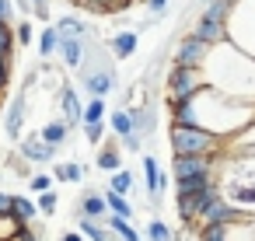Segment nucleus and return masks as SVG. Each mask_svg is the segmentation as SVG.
Segmentation results:
<instances>
[{
    "label": "nucleus",
    "instance_id": "1",
    "mask_svg": "<svg viewBox=\"0 0 255 241\" xmlns=\"http://www.w3.org/2000/svg\"><path fill=\"white\" fill-rule=\"evenodd\" d=\"M168 143L175 157H213L220 147V136L210 129H189V126H171L168 129Z\"/></svg>",
    "mask_w": 255,
    "mask_h": 241
},
{
    "label": "nucleus",
    "instance_id": "2",
    "mask_svg": "<svg viewBox=\"0 0 255 241\" xmlns=\"http://www.w3.org/2000/svg\"><path fill=\"white\" fill-rule=\"evenodd\" d=\"M175 189H203L213 185V157H175L171 161Z\"/></svg>",
    "mask_w": 255,
    "mask_h": 241
},
{
    "label": "nucleus",
    "instance_id": "3",
    "mask_svg": "<svg viewBox=\"0 0 255 241\" xmlns=\"http://www.w3.org/2000/svg\"><path fill=\"white\" fill-rule=\"evenodd\" d=\"M217 199H220L217 182H213V185H203V189H178V213H182L185 224H192V220L203 217Z\"/></svg>",
    "mask_w": 255,
    "mask_h": 241
},
{
    "label": "nucleus",
    "instance_id": "4",
    "mask_svg": "<svg viewBox=\"0 0 255 241\" xmlns=\"http://www.w3.org/2000/svg\"><path fill=\"white\" fill-rule=\"evenodd\" d=\"M168 91H171V98H168V102L196 98L199 91H206V81H203L199 67H182V63H175V67H171V74H168Z\"/></svg>",
    "mask_w": 255,
    "mask_h": 241
},
{
    "label": "nucleus",
    "instance_id": "5",
    "mask_svg": "<svg viewBox=\"0 0 255 241\" xmlns=\"http://www.w3.org/2000/svg\"><path fill=\"white\" fill-rule=\"evenodd\" d=\"M81 81L84 88L95 95V98H109L116 91V67H95V70H81Z\"/></svg>",
    "mask_w": 255,
    "mask_h": 241
},
{
    "label": "nucleus",
    "instance_id": "6",
    "mask_svg": "<svg viewBox=\"0 0 255 241\" xmlns=\"http://www.w3.org/2000/svg\"><path fill=\"white\" fill-rule=\"evenodd\" d=\"M199 220H203V224H224V227H231V224L245 220V210H241V206H234L231 199H224V196H220V199H217V203H213V206H210Z\"/></svg>",
    "mask_w": 255,
    "mask_h": 241
},
{
    "label": "nucleus",
    "instance_id": "7",
    "mask_svg": "<svg viewBox=\"0 0 255 241\" xmlns=\"http://www.w3.org/2000/svg\"><path fill=\"white\" fill-rule=\"evenodd\" d=\"M206 56H210V46H206L203 39L189 35V39H182V42H178L175 63H182V67H203V60H206Z\"/></svg>",
    "mask_w": 255,
    "mask_h": 241
},
{
    "label": "nucleus",
    "instance_id": "8",
    "mask_svg": "<svg viewBox=\"0 0 255 241\" xmlns=\"http://www.w3.org/2000/svg\"><path fill=\"white\" fill-rule=\"evenodd\" d=\"M56 150L60 147H49L39 133L35 136H28L25 143H21V161H32V164H46V161H53L56 157Z\"/></svg>",
    "mask_w": 255,
    "mask_h": 241
},
{
    "label": "nucleus",
    "instance_id": "9",
    "mask_svg": "<svg viewBox=\"0 0 255 241\" xmlns=\"http://www.w3.org/2000/svg\"><path fill=\"white\" fill-rule=\"evenodd\" d=\"M168 105H171V126H189V129L199 126L196 98H182V102H168ZM199 129H203V126H199Z\"/></svg>",
    "mask_w": 255,
    "mask_h": 241
},
{
    "label": "nucleus",
    "instance_id": "10",
    "mask_svg": "<svg viewBox=\"0 0 255 241\" xmlns=\"http://www.w3.org/2000/svg\"><path fill=\"white\" fill-rule=\"evenodd\" d=\"M56 32H60V39L63 42H88L84 35H91V28L81 21V18H74V14H67V18H60V25H56Z\"/></svg>",
    "mask_w": 255,
    "mask_h": 241
},
{
    "label": "nucleus",
    "instance_id": "11",
    "mask_svg": "<svg viewBox=\"0 0 255 241\" xmlns=\"http://www.w3.org/2000/svg\"><path fill=\"white\" fill-rule=\"evenodd\" d=\"M60 105H63V122L67 126H77V122H84V105H81V98H77V91L74 88H63L60 91Z\"/></svg>",
    "mask_w": 255,
    "mask_h": 241
},
{
    "label": "nucleus",
    "instance_id": "12",
    "mask_svg": "<svg viewBox=\"0 0 255 241\" xmlns=\"http://www.w3.org/2000/svg\"><path fill=\"white\" fill-rule=\"evenodd\" d=\"M143 178H147V192H150V199L157 203V196L164 192L168 178H164V171H161V164H157L154 157H143Z\"/></svg>",
    "mask_w": 255,
    "mask_h": 241
},
{
    "label": "nucleus",
    "instance_id": "13",
    "mask_svg": "<svg viewBox=\"0 0 255 241\" xmlns=\"http://www.w3.org/2000/svg\"><path fill=\"white\" fill-rule=\"evenodd\" d=\"M77 213L81 217H91V220H102V217H109V203H105V196H98V192H84V199L77 203Z\"/></svg>",
    "mask_w": 255,
    "mask_h": 241
},
{
    "label": "nucleus",
    "instance_id": "14",
    "mask_svg": "<svg viewBox=\"0 0 255 241\" xmlns=\"http://www.w3.org/2000/svg\"><path fill=\"white\" fill-rule=\"evenodd\" d=\"M21 126H25V95L11 102L7 119H4V133H7L11 140H18V136H21Z\"/></svg>",
    "mask_w": 255,
    "mask_h": 241
},
{
    "label": "nucleus",
    "instance_id": "15",
    "mask_svg": "<svg viewBox=\"0 0 255 241\" xmlns=\"http://www.w3.org/2000/svg\"><path fill=\"white\" fill-rule=\"evenodd\" d=\"M192 35L203 39L206 46H217V42L224 39V21H206V18H199L196 28H192Z\"/></svg>",
    "mask_w": 255,
    "mask_h": 241
},
{
    "label": "nucleus",
    "instance_id": "16",
    "mask_svg": "<svg viewBox=\"0 0 255 241\" xmlns=\"http://www.w3.org/2000/svg\"><path fill=\"white\" fill-rule=\"evenodd\" d=\"M227 199L234 206H255V185L252 182H231L227 185Z\"/></svg>",
    "mask_w": 255,
    "mask_h": 241
},
{
    "label": "nucleus",
    "instance_id": "17",
    "mask_svg": "<svg viewBox=\"0 0 255 241\" xmlns=\"http://www.w3.org/2000/svg\"><path fill=\"white\" fill-rule=\"evenodd\" d=\"M129 119H133V133H140V136H150V133H154V109L133 105V109H129Z\"/></svg>",
    "mask_w": 255,
    "mask_h": 241
},
{
    "label": "nucleus",
    "instance_id": "18",
    "mask_svg": "<svg viewBox=\"0 0 255 241\" xmlns=\"http://www.w3.org/2000/svg\"><path fill=\"white\" fill-rule=\"evenodd\" d=\"M136 32H119L116 39H109V46H112V53L119 56V60H126V56H133L136 53Z\"/></svg>",
    "mask_w": 255,
    "mask_h": 241
},
{
    "label": "nucleus",
    "instance_id": "19",
    "mask_svg": "<svg viewBox=\"0 0 255 241\" xmlns=\"http://www.w3.org/2000/svg\"><path fill=\"white\" fill-rule=\"evenodd\" d=\"M60 46H63V39H60L56 25H46V28H42V35H39V53L49 60L53 53H60Z\"/></svg>",
    "mask_w": 255,
    "mask_h": 241
},
{
    "label": "nucleus",
    "instance_id": "20",
    "mask_svg": "<svg viewBox=\"0 0 255 241\" xmlns=\"http://www.w3.org/2000/svg\"><path fill=\"white\" fill-rule=\"evenodd\" d=\"M67 133H70L67 122H46V126L39 129V136H42L49 147H63V143H67Z\"/></svg>",
    "mask_w": 255,
    "mask_h": 241
},
{
    "label": "nucleus",
    "instance_id": "21",
    "mask_svg": "<svg viewBox=\"0 0 255 241\" xmlns=\"http://www.w3.org/2000/svg\"><path fill=\"white\" fill-rule=\"evenodd\" d=\"M53 175H56L60 182H84V175H88V164L63 161V164H56V168H53Z\"/></svg>",
    "mask_w": 255,
    "mask_h": 241
},
{
    "label": "nucleus",
    "instance_id": "22",
    "mask_svg": "<svg viewBox=\"0 0 255 241\" xmlns=\"http://www.w3.org/2000/svg\"><path fill=\"white\" fill-rule=\"evenodd\" d=\"M105 203H109V213H116V217H123V220H133V210L136 206H129V199L123 196V192H105Z\"/></svg>",
    "mask_w": 255,
    "mask_h": 241
},
{
    "label": "nucleus",
    "instance_id": "23",
    "mask_svg": "<svg viewBox=\"0 0 255 241\" xmlns=\"http://www.w3.org/2000/svg\"><path fill=\"white\" fill-rule=\"evenodd\" d=\"M35 213H39V203H32V199H25V196H14V220L21 224V227H28L32 220H35Z\"/></svg>",
    "mask_w": 255,
    "mask_h": 241
},
{
    "label": "nucleus",
    "instance_id": "24",
    "mask_svg": "<svg viewBox=\"0 0 255 241\" xmlns=\"http://www.w3.org/2000/svg\"><path fill=\"white\" fill-rule=\"evenodd\" d=\"M95 164L102 168V171H123V157H119V150H112V147H102L98 150V157H95Z\"/></svg>",
    "mask_w": 255,
    "mask_h": 241
},
{
    "label": "nucleus",
    "instance_id": "25",
    "mask_svg": "<svg viewBox=\"0 0 255 241\" xmlns=\"http://www.w3.org/2000/svg\"><path fill=\"white\" fill-rule=\"evenodd\" d=\"M109 126H112V133H116V136H129V133H133L129 109H116V112H112V119H109Z\"/></svg>",
    "mask_w": 255,
    "mask_h": 241
},
{
    "label": "nucleus",
    "instance_id": "26",
    "mask_svg": "<svg viewBox=\"0 0 255 241\" xmlns=\"http://www.w3.org/2000/svg\"><path fill=\"white\" fill-rule=\"evenodd\" d=\"M105 224H109V227H112V231H116V234H119L123 241H140V234L133 231V224H129V220H123V217L109 213V217H105Z\"/></svg>",
    "mask_w": 255,
    "mask_h": 241
},
{
    "label": "nucleus",
    "instance_id": "27",
    "mask_svg": "<svg viewBox=\"0 0 255 241\" xmlns=\"http://www.w3.org/2000/svg\"><path fill=\"white\" fill-rule=\"evenodd\" d=\"M199 241H231V227H224V224H203Z\"/></svg>",
    "mask_w": 255,
    "mask_h": 241
},
{
    "label": "nucleus",
    "instance_id": "28",
    "mask_svg": "<svg viewBox=\"0 0 255 241\" xmlns=\"http://www.w3.org/2000/svg\"><path fill=\"white\" fill-rule=\"evenodd\" d=\"M147 241H175V234L164 220H150L147 224Z\"/></svg>",
    "mask_w": 255,
    "mask_h": 241
},
{
    "label": "nucleus",
    "instance_id": "29",
    "mask_svg": "<svg viewBox=\"0 0 255 241\" xmlns=\"http://www.w3.org/2000/svg\"><path fill=\"white\" fill-rule=\"evenodd\" d=\"M227 11H231V0H210V7L203 11L206 21H227Z\"/></svg>",
    "mask_w": 255,
    "mask_h": 241
},
{
    "label": "nucleus",
    "instance_id": "30",
    "mask_svg": "<svg viewBox=\"0 0 255 241\" xmlns=\"http://www.w3.org/2000/svg\"><path fill=\"white\" fill-rule=\"evenodd\" d=\"M105 119V98H91L84 105V122H102Z\"/></svg>",
    "mask_w": 255,
    "mask_h": 241
},
{
    "label": "nucleus",
    "instance_id": "31",
    "mask_svg": "<svg viewBox=\"0 0 255 241\" xmlns=\"http://www.w3.org/2000/svg\"><path fill=\"white\" fill-rule=\"evenodd\" d=\"M109 189H112V192H123V196H126V192L133 189V175H129L126 168H123V171H116V175L109 178Z\"/></svg>",
    "mask_w": 255,
    "mask_h": 241
},
{
    "label": "nucleus",
    "instance_id": "32",
    "mask_svg": "<svg viewBox=\"0 0 255 241\" xmlns=\"http://www.w3.org/2000/svg\"><path fill=\"white\" fill-rule=\"evenodd\" d=\"M35 203H39V213L53 217V213H56V206H60V196H56V189H53V192H42Z\"/></svg>",
    "mask_w": 255,
    "mask_h": 241
},
{
    "label": "nucleus",
    "instance_id": "33",
    "mask_svg": "<svg viewBox=\"0 0 255 241\" xmlns=\"http://www.w3.org/2000/svg\"><path fill=\"white\" fill-rule=\"evenodd\" d=\"M28 189H32V192H39V196H42V192H53V178L39 171V175H32V178H28Z\"/></svg>",
    "mask_w": 255,
    "mask_h": 241
},
{
    "label": "nucleus",
    "instance_id": "34",
    "mask_svg": "<svg viewBox=\"0 0 255 241\" xmlns=\"http://www.w3.org/2000/svg\"><path fill=\"white\" fill-rule=\"evenodd\" d=\"M102 133H105V122H84V136H88V143H98Z\"/></svg>",
    "mask_w": 255,
    "mask_h": 241
},
{
    "label": "nucleus",
    "instance_id": "35",
    "mask_svg": "<svg viewBox=\"0 0 255 241\" xmlns=\"http://www.w3.org/2000/svg\"><path fill=\"white\" fill-rule=\"evenodd\" d=\"M119 143H123L126 150H133V154H136V150L143 147V136H140V133H129V136H119Z\"/></svg>",
    "mask_w": 255,
    "mask_h": 241
},
{
    "label": "nucleus",
    "instance_id": "36",
    "mask_svg": "<svg viewBox=\"0 0 255 241\" xmlns=\"http://www.w3.org/2000/svg\"><path fill=\"white\" fill-rule=\"evenodd\" d=\"M11 213H14V196L0 192V217H11Z\"/></svg>",
    "mask_w": 255,
    "mask_h": 241
},
{
    "label": "nucleus",
    "instance_id": "37",
    "mask_svg": "<svg viewBox=\"0 0 255 241\" xmlns=\"http://www.w3.org/2000/svg\"><path fill=\"white\" fill-rule=\"evenodd\" d=\"M18 42H21V46H28V42H32V25H28V21H21V25H18Z\"/></svg>",
    "mask_w": 255,
    "mask_h": 241
},
{
    "label": "nucleus",
    "instance_id": "38",
    "mask_svg": "<svg viewBox=\"0 0 255 241\" xmlns=\"http://www.w3.org/2000/svg\"><path fill=\"white\" fill-rule=\"evenodd\" d=\"M11 21V0H0V25Z\"/></svg>",
    "mask_w": 255,
    "mask_h": 241
},
{
    "label": "nucleus",
    "instance_id": "39",
    "mask_svg": "<svg viewBox=\"0 0 255 241\" xmlns=\"http://www.w3.org/2000/svg\"><path fill=\"white\" fill-rule=\"evenodd\" d=\"M32 7H35L39 18H46V14H49V0H32Z\"/></svg>",
    "mask_w": 255,
    "mask_h": 241
},
{
    "label": "nucleus",
    "instance_id": "40",
    "mask_svg": "<svg viewBox=\"0 0 255 241\" xmlns=\"http://www.w3.org/2000/svg\"><path fill=\"white\" fill-rule=\"evenodd\" d=\"M147 7H150L154 14H164V7H168V0H147Z\"/></svg>",
    "mask_w": 255,
    "mask_h": 241
},
{
    "label": "nucleus",
    "instance_id": "41",
    "mask_svg": "<svg viewBox=\"0 0 255 241\" xmlns=\"http://www.w3.org/2000/svg\"><path fill=\"white\" fill-rule=\"evenodd\" d=\"M60 241H84V234H81V231H67Z\"/></svg>",
    "mask_w": 255,
    "mask_h": 241
},
{
    "label": "nucleus",
    "instance_id": "42",
    "mask_svg": "<svg viewBox=\"0 0 255 241\" xmlns=\"http://www.w3.org/2000/svg\"><path fill=\"white\" fill-rule=\"evenodd\" d=\"M231 4H238V0H231Z\"/></svg>",
    "mask_w": 255,
    "mask_h": 241
}]
</instances>
